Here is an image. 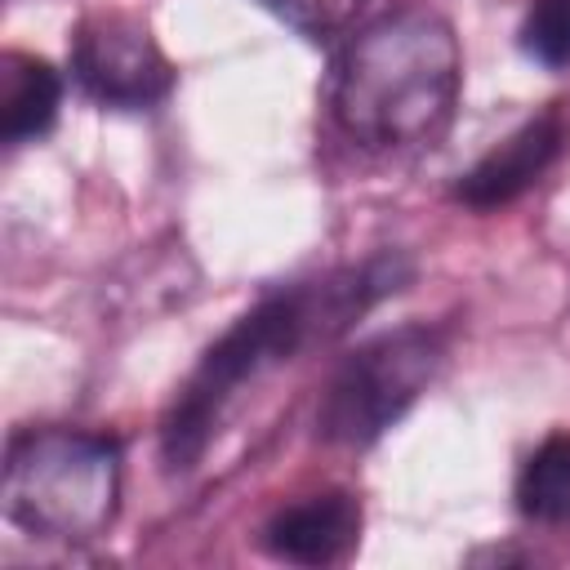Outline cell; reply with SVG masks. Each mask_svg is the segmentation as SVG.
Instances as JSON below:
<instances>
[{
    "label": "cell",
    "mask_w": 570,
    "mask_h": 570,
    "mask_svg": "<svg viewBox=\"0 0 570 570\" xmlns=\"http://www.w3.org/2000/svg\"><path fill=\"white\" fill-rule=\"evenodd\" d=\"M414 276V263L396 249L365 263L325 272L316 281H294L263 294L245 316H236L196 361L160 423V459L174 472H187L205 445L223 432L227 414L249 387L303 356L347 334L374 303L396 294Z\"/></svg>",
    "instance_id": "obj_1"
},
{
    "label": "cell",
    "mask_w": 570,
    "mask_h": 570,
    "mask_svg": "<svg viewBox=\"0 0 570 570\" xmlns=\"http://www.w3.org/2000/svg\"><path fill=\"white\" fill-rule=\"evenodd\" d=\"M267 13H276L285 27H294L307 40H325L343 31L365 0H258Z\"/></svg>",
    "instance_id": "obj_11"
},
{
    "label": "cell",
    "mask_w": 570,
    "mask_h": 570,
    "mask_svg": "<svg viewBox=\"0 0 570 570\" xmlns=\"http://www.w3.org/2000/svg\"><path fill=\"white\" fill-rule=\"evenodd\" d=\"M445 334L436 325H396L370 343H361L330 379L316 436L343 450H361L379 441L441 374Z\"/></svg>",
    "instance_id": "obj_4"
},
{
    "label": "cell",
    "mask_w": 570,
    "mask_h": 570,
    "mask_svg": "<svg viewBox=\"0 0 570 570\" xmlns=\"http://www.w3.org/2000/svg\"><path fill=\"white\" fill-rule=\"evenodd\" d=\"M76 85L111 111H147L174 89V67L142 18L134 13H89L71 36Z\"/></svg>",
    "instance_id": "obj_5"
},
{
    "label": "cell",
    "mask_w": 570,
    "mask_h": 570,
    "mask_svg": "<svg viewBox=\"0 0 570 570\" xmlns=\"http://www.w3.org/2000/svg\"><path fill=\"white\" fill-rule=\"evenodd\" d=\"M4 517L53 543L98 539L120 508V445L85 428H31L4 450Z\"/></svg>",
    "instance_id": "obj_3"
},
{
    "label": "cell",
    "mask_w": 570,
    "mask_h": 570,
    "mask_svg": "<svg viewBox=\"0 0 570 570\" xmlns=\"http://www.w3.org/2000/svg\"><path fill=\"white\" fill-rule=\"evenodd\" d=\"M566 116L557 107L530 116L525 125H517L503 142H494L454 187V196L468 209H499L512 205L517 196H525L561 156L566 147Z\"/></svg>",
    "instance_id": "obj_6"
},
{
    "label": "cell",
    "mask_w": 570,
    "mask_h": 570,
    "mask_svg": "<svg viewBox=\"0 0 570 570\" xmlns=\"http://www.w3.org/2000/svg\"><path fill=\"white\" fill-rule=\"evenodd\" d=\"M356 534H361V503L347 490H321L276 508L263 525V548L276 561L330 566L356 548Z\"/></svg>",
    "instance_id": "obj_7"
},
{
    "label": "cell",
    "mask_w": 570,
    "mask_h": 570,
    "mask_svg": "<svg viewBox=\"0 0 570 570\" xmlns=\"http://www.w3.org/2000/svg\"><path fill=\"white\" fill-rule=\"evenodd\" d=\"M463 85L454 27L419 4L365 22L334 67V120L365 151H410L445 134Z\"/></svg>",
    "instance_id": "obj_2"
},
{
    "label": "cell",
    "mask_w": 570,
    "mask_h": 570,
    "mask_svg": "<svg viewBox=\"0 0 570 570\" xmlns=\"http://www.w3.org/2000/svg\"><path fill=\"white\" fill-rule=\"evenodd\" d=\"M521 53L548 71H570V0H530L521 18Z\"/></svg>",
    "instance_id": "obj_10"
},
{
    "label": "cell",
    "mask_w": 570,
    "mask_h": 570,
    "mask_svg": "<svg viewBox=\"0 0 570 570\" xmlns=\"http://www.w3.org/2000/svg\"><path fill=\"white\" fill-rule=\"evenodd\" d=\"M517 508L534 525H570V432H552L521 463Z\"/></svg>",
    "instance_id": "obj_9"
},
{
    "label": "cell",
    "mask_w": 570,
    "mask_h": 570,
    "mask_svg": "<svg viewBox=\"0 0 570 570\" xmlns=\"http://www.w3.org/2000/svg\"><path fill=\"white\" fill-rule=\"evenodd\" d=\"M62 107V76L31 53H9L0 71V138L9 147L36 142L53 129Z\"/></svg>",
    "instance_id": "obj_8"
}]
</instances>
